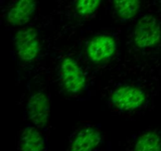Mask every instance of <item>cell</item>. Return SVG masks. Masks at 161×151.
I'll return each instance as SVG.
<instances>
[{"instance_id": "1", "label": "cell", "mask_w": 161, "mask_h": 151, "mask_svg": "<svg viewBox=\"0 0 161 151\" xmlns=\"http://www.w3.org/2000/svg\"><path fill=\"white\" fill-rule=\"evenodd\" d=\"M59 78L63 88L70 94H78L86 86V76L74 58L65 57L60 62Z\"/></svg>"}, {"instance_id": "2", "label": "cell", "mask_w": 161, "mask_h": 151, "mask_svg": "<svg viewBox=\"0 0 161 151\" xmlns=\"http://www.w3.org/2000/svg\"><path fill=\"white\" fill-rule=\"evenodd\" d=\"M133 39L138 48H150L157 46L161 40L160 22L152 15L143 16L135 25Z\"/></svg>"}, {"instance_id": "3", "label": "cell", "mask_w": 161, "mask_h": 151, "mask_svg": "<svg viewBox=\"0 0 161 151\" xmlns=\"http://www.w3.org/2000/svg\"><path fill=\"white\" fill-rule=\"evenodd\" d=\"M110 101L117 109L130 112L142 108L146 102V95L138 87L126 85L115 89L110 96Z\"/></svg>"}, {"instance_id": "4", "label": "cell", "mask_w": 161, "mask_h": 151, "mask_svg": "<svg viewBox=\"0 0 161 151\" xmlns=\"http://www.w3.org/2000/svg\"><path fill=\"white\" fill-rule=\"evenodd\" d=\"M14 44L19 58L26 62L34 61L40 53V40L37 31L33 28L19 30L15 35Z\"/></svg>"}, {"instance_id": "5", "label": "cell", "mask_w": 161, "mask_h": 151, "mask_svg": "<svg viewBox=\"0 0 161 151\" xmlns=\"http://www.w3.org/2000/svg\"><path fill=\"white\" fill-rule=\"evenodd\" d=\"M117 49L114 37L108 35H98L93 37L86 46V55L95 64L105 62L113 58Z\"/></svg>"}, {"instance_id": "6", "label": "cell", "mask_w": 161, "mask_h": 151, "mask_svg": "<svg viewBox=\"0 0 161 151\" xmlns=\"http://www.w3.org/2000/svg\"><path fill=\"white\" fill-rule=\"evenodd\" d=\"M50 100L42 91H37L30 95L27 104L28 117L38 128L47 125L50 116Z\"/></svg>"}, {"instance_id": "7", "label": "cell", "mask_w": 161, "mask_h": 151, "mask_svg": "<svg viewBox=\"0 0 161 151\" xmlns=\"http://www.w3.org/2000/svg\"><path fill=\"white\" fill-rule=\"evenodd\" d=\"M36 9V0H17L9 8L6 22L11 26H22L28 23Z\"/></svg>"}, {"instance_id": "8", "label": "cell", "mask_w": 161, "mask_h": 151, "mask_svg": "<svg viewBox=\"0 0 161 151\" xmlns=\"http://www.w3.org/2000/svg\"><path fill=\"white\" fill-rule=\"evenodd\" d=\"M102 143V135L97 128L85 127L75 135L71 143V150H93Z\"/></svg>"}, {"instance_id": "9", "label": "cell", "mask_w": 161, "mask_h": 151, "mask_svg": "<svg viewBox=\"0 0 161 151\" xmlns=\"http://www.w3.org/2000/svg\"><path fill=\"white\" fill-rule=\"evenodd\" d=\"M46 142L36 126H28L22 131L20 147L21 150L41 151L46 149Z\"/></svg>"}, {"instance_id": "10", "label": "cell", "mask_w": 161, "mask_h": 151, "mask_svg": "<svg viewBox=\"0 0 161 151\" xmlns=\"http://www.w3.org/2000/svg\"><path fill=\"white\" fill-rule=\"evenodd\" d=\"M113 2L118 18L124 21L134 18L141 9L140 0H113Z\"/></svg>"}, {"instance_id": "11", "label": "cell", "mask_w": 161, "mask_h": 151, "mask_svg": "<svg viewBox=\"0 0 161 151\" xmlns=\"http://www.w3.org/2000/svg\"><path fill=\"white\" fill-rule=\"evenodd\" d=\"M137 151L161 150V137L154 131H148L140 135L135 144Z\"/></svg>"}, {"instance_id": "12", "label": "cell", "mask_w": 161, "mask_h": 151, "mask_svg": "<svg viewBox=\"0 0 161 151\" xmlns=\"http://www.w3.org/2000/svg\"><path fill=\"white\" fill-rule=\"evenodd\" d=\"M102 0H75V11L83 17H89L97 10Z\"/></svg>"}]
</instances>
